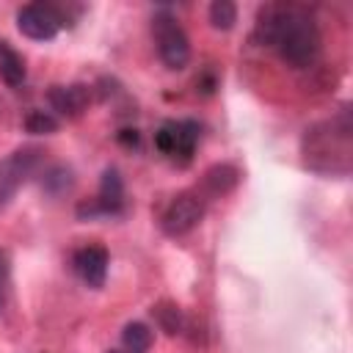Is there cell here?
<instances>
[{"instance_id":"cell-18","label":"cell","mask_w":353,"mask_h":353,"mask_svg":"<svg viewBox=\"0 0 353 353\" xmlns=\"http://www.w3.org/2000/svg\"><path fill=\"white\" fill-rule=\"evenodd\" d=\"M8 276H11V259L0 248V314L6 309V295H8Z\"/></svg>"},{"instance_id":"cell-19","label":"cell","mask_w":353,"mask_h":353,"mask_svg":"<svg viewBox=\"0 0 353 353\" xmlns=\"http://www.w3.org/2000/svg\"><path fill=\"white\" fill-rule=\"evenodd\" d=\"M119 141L127 143V146H138V130H121L119 132Z\"/></svg>"},{"instance_id":"cell-16","label":"cell","mask_w":353,"mask_h":353,"mask_svg":"<svg viewBox=\"0 0 353 353\" xmlns=\"http://www.w3.org/2000/svg\"><path fill=\"white\" fill-rule=\"evenodd\" d=\"M210 22H212V28H218V30L234 28V22H237V6H234L232 0H215V3L210 6Z\"/></svg>"},{"instance_id":"cell-12","label":"cell","mask_w":353,"mask_h":353,"mask_svg":"<svg viewBox=\"0 0 353 353\" xmlns=\"http://www.w3.org/2000/svg\"><path fill=\"white\" fill-rule=\"evenodd\" d=\"M28 77V69H25V58L8 44L0 39V80L8 85V88H19Z\"/></svg>"},{"instance_id":"cell-2","label":"cell","mask_w":353,"mask_h":353,"mask_svg":"<svg viewBox=\"0 0 353 353\" xmlns=\"http://www.w3.org/2000/svg\"><path fill=\"white\" fill-rule=\"evenodd\" d=\"M350 138H353V127H350V110L345 105L331 119H323L303 132L301 141L303 165L317 174H347Z\"/></svg>"},{"instance_id":"cell-14","label":"cell","mask_w":353,"mask_h":353,"mask_svg":"<svg viewBox=\"0 0 353 353\" xmlns=\"http://www.w3.org/2000/svg\"><path fill=\"white\" fill-rule=\"evenodd\" d=\"M152 314H154V323L160 325V331H165V334H182V328H185V317H182V309L176 306V303H168V301H163V303H157V306H152Z\"/></svg>"},{"instance_id":"cell-5","label":"cell","mask_w":353,"mask_h":353,"mask_svg":"<svg viewBox=\"0 0 353 353\" xmlns=\"http://www.w3.org/2000/svg\"><path fill=\"white\" fill-rule=\"evenodd\" d=\"M152 36L157 44V55L168 69H185L190 61V39L185 33V28L179 25V19L168 11L160 8L152 17Z\"/></svg>"},{"instance_id":"cell-13","label":"cell","mask_w":353,"mask_h":353,"mask_svg":"<svg viewBox=\"0 0 353 353\" xmlns=\"http://www.w3.org/2000/svg\"><path fill=\"white\" fill-rule=\"evenodd\" d=\"M152 342H154V334L146 323L135 320V323H127L121 331V347H127L132 353H146L152 347Z\"/></svg>"},{"instance_id":"cell-3","label":"cell","mask_w":353,"mask_h":353,"mask_svg":"<svg viewBox=\"0 0 353 353\" xmlns=\"http://www.w3.org/2000/svg\"><path fill=\"white\" fill-rule=\"evenodd\" d=\"M74 17L63 3H25L17 11V28L22 36L33 41H52L63 28H69Z\"/></svg>"},{"instance_id":"cell-11","label":"cell","mask_w":353,"mask_h":353,"mask_svg":"<svg viewBox=\"0 0 353 353\" xmlns=\"http://www.w3.org/2000/svg\"><path fill=\"white\" fill-rule=\"evenodd\" d=\"M237 179H240V174H237V168L234 165H229V163H223V165H212L207 174H204V179H201V196L204 199H215V196H223V193H229L234 185H237Z\"/></svg>"},{"instance_id":"cell-7","label":"cell","mask_w":353,"mask_h":353,"mask_svg":"<svg viewBox=\"0 0 353 353\" xmlns=\"http://www.w3.org/2000/svg\"><path fill=\"white\" fill-rule=\"evenodd\" d=\"M124 179L119 174V168H105L102 179H99V190L94 199L80 201L77 204V218L80 221H91V218H113L124 212Z\"/></svg>"},{"instance_id":"cell-15","label":"cell","mask_w":353,"mask_h":353,"mask_svg":"<svg viewBox=\"0 0 353 353\" xmlns=\"http://www.w3.org/2000/svg\"><path fill=\"white\" fill-rule=\"evenodd\" d=\"M72 185H74L72 168H66V165H50V168L41 174V190L50 193V196H61V193H66Z\"/></svg>"},{"instance_id":"cell-20","label":"cell","mask_w":353,"mask_h":353,"mask_svg":"<svg viewBox=\"0 0 353 353\" xmlns=\"http://www.w3.org/2000/svg\"><path fill=\"white\" fill-rule=\"evenodd\" d=\"M105 353H132V350H127V347H110V350H105Z\"/></svg>"},{"instance_id":"cell-6","label":"cell","mask_w":353,"mask_h":353,"mask_svg":"<svg viewBox=\"0 0 353 353\" xmlns=\"http://www.w3.org/2000/svg\"><path fill=\"white\" fill-rule=\"evenodd\" d=\"M44 160V149L39 146H19L0 163V207H6L17 190L39 171Z\"/></svg>"},{"instance_id":"cell-4","label":"cell","mask_w":353,"mask_h":353,"mask_svg":"<svg viewBox=\"0 0 353 353\" xmlns=\"http://www.w3.org/2000/svg\"><path fill=\"white\" fill-rule=\"evenodd\" d=\"M199 141H201V124L196 119H168L154 132V149L179 165H188L193 160Z\"/></svg>"},{"instance_id":"cell-8","label":"cell","mask_w":353,"mask_h":353,"mask_svg":"<svg viewBox=\"0 0 353 353\" xmlns=\"http://www.w3.org/2000/svg\"><path fill=\"white\" fill-rule=\"evenodd\" d=\"M204 210H207V199L199 190H182L165 204L160 215V226L168 237L188 234L190 229L199 226V221L204 218Z\"/></svg>"},{"instance_id":"cell-17","label":"cell","mask_w":353,"mask_h":353,"mask_svg":"<svg viewBox=\"0 0 353 353\" xmlns=\"http://www.w3.org/2000/svg\"><path fill=\"white\" fill-rule=\"evenodd\" d=\"M58 124H61V121H58L50 110H30V113L25 116V130L33 132V135H50V132L58 130Z\"/></svg>"},{"instance_id":"cell-10","label":"cell","mask_w":353,"mask_h":353,"mask_svg":"<svg viewBox=\"0 0 353 353\" xmlns=\"http://www.w3.org/2000/svg\"><path fill=\"white\" fill-rule=\"evenodd\" d=\"M47 102H50V113L61 121V119H77L88 110L91 105V85L85 83H69V85H52L47 91Z\"/></svg>"},{"instance_id":"cell-9","label":"cell","mask_w":353,"mask_h":353,"mask_svg":"<svg viewBox=\"0 0 353 353\" xmlns=\"http://www.w3.org/2000/svg\"><path fill=\"white\" fill-rule=\"evenodd\" d=\"M108 265H110V254H108V248L99 245V243L80 245V248L72 254V270H74V276H77L83 284H88L91 290H102V287H105Z\"/></svg>"},{"instance_id":"cell-1","label":"cell","mask_w":353,"mask_h":353,"mask_svg":"<svg viewBox=\"0 0 353 353\" xmlns=\"http://www.w3.org/2000/svg\"><path fill=\"white\" fill-rule=\"evenodd\" d=\"M256 39L292 69H309L323 50L314 14L298 3L262 6L256 17Z\"/></svg>"}]
</instances>
